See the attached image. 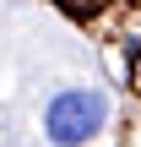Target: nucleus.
I'll use <instances>...</instances> for the list:
<instances>
[{
  "label": "nucleus",
  "mask_w": 141,
  "mask_h": 147,
  "mask_svg": "<svg viewBox=\"0 0 141 147\" xmlns=\"http://www.w3.org/2000/svg\"><path fill=\"white\" fill-rule=\"evenodd\" d=\"M103 120H109V98L98 87H65L43 109V131H49L54 147H82L87 136L103 131Z\"/></svg>",
  "instance_id": "f257e3e1"
},
{
  "label": "nucleus",
  "mask_w": 141,
  "mask_h": 147,
  "mask_svg": "<svg viewBox=\"0 0 141 147\" xmlns=\"http://www.w3.org/2000/svg\"><path fill=\"white\" fill-rule=\"evenodd\" d=\"M65 5H109V0H65Z\"/></svg>",
  "instance_id": "f03ea898"
}]
</instances>
